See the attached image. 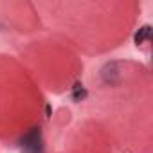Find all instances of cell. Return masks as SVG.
<instances>
[{"instance_id": "obj_1", "label": "cell", "mask_w": 153, "mask_h": 153, "mask_svg": "<svg viewBox=\"0 0 153 153\" xmlns=\"http://www.w3.org/2000/svg\"><path fill=\"white\" fill-rule=\"evenodd\" d=\"M22 153H45V144L42 137V128L34 126L31 128L22 139H20Z\"/></svg>"}, {"instance_id": "obj_2", "label": "cell", "mask_w": 153, "mask_h": 153, "mask_svg": "<svg viewBox=\"0 0 153 153\" xmlns=\"http://www.w3.org/2000/svg\"><path fill=\"white\" fill-rule=\"evenodd\" d=\"M149 38H151V25H142L137 33H135V36H133V42H135V45H142V43H146V42H149Z\"/></svg>"}, {"instance_id": "obj_3", "label": "cell", "mask_w": 153, "mask_h": 153, "mask_svg": "<svg viewBox=\"0 0 153 153\" xmlns=\"http://www.w3.org/2000/svg\"><path fill=\"white\" fill-rule=\"evenodd\" d=\"M70 97L74 99V101H81V99H85L87 97V90H85V87H83V83H76L74 87H72V92H70Z\"/></svg>"}, {"instance_id": "obj_4", "label": "cell", "mask_w": 153, "mask_h": 153, "mask_svg": "<svg viewBox=\"0 0 153 153\" xmlns=\"http://www.w3.org/2000/svg\"><path fill=\"white\" fill-rule=\"evenodd\" d=\"M45 112H47V117H51V105L45 106Z\"/></svg>"}]
</instances>
